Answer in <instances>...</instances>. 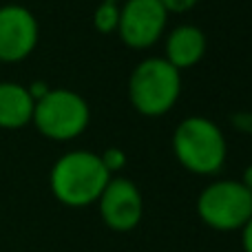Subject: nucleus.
Instances as JSON below:
<instances>
[{"label": "nucleus", "instance_id": "obj_1", "mask_svg": "<svg viewBox=\"0 0 252 252\" xmlns=\"http://www.w3.org/2000/svg\"><path fill=\"white\" fill-rule=\"evenodd\" d=\"M111 177L113 175H109L97 153L75 148L62 153L53 161L49 170V188L56 201L66 208H89L95 206Z\"/></svg>", "mask_w": 252, "mask_h": 252}, {"label": "nucleus", "instance_id": "obj_2", "mask_svg": "<svg viewBox=\"0 0 252 252\" xmlns=\"http://www.w3.org/2000/svg\"><path fill=\"white\" fill-rule=\"evenodd\" d=\"M173 155L184 170L197 177H217L228 159L221 126L204 115H188L173 130Z\"/></svg>", "mask_w": 252, "mask_h": 252}, {"label": "nucleus", "instance_id": "obj_3", "mask_svg": "<svg viewBox=\"0 0 252 252\" xmlns=\"http://www.w3.org/2000/svg\"><path fill=\"white\" fill-rule=\"evenodd\" d=\"M128 102L144 118H161L170 113L182 95V71L164 56L144 58L128 75Z\"/></svg>", "mask_w": 252, "mask_h": 252}, {"label": "nucleus", "instance_id": "obj_4", "mask_svg": "<svg viewBox=\"0 0 252 252\" xmlns=\"http://www.w3.org/2000/svg\"><path fill=\"white\" fill-rule=\"evenodd\" d=\"M31 124L51 142H73L91 124V106L73 89H49L33 106Z\"/></svg>", "mask_w": 252, "mask_h": 252}, {"label": "nucleus", "instance_id": "obj_5", "mask_svg": "<svg viewBox=\"0 0 252 252\" xmlns=\"http://www.w3.org/2000/svg\"><path fill=\"white\" fill-rule=\"evenodd\" d=\"M195 210L210 230L239 232L252 217V192L239 179L217 177L199 190Z\"/></svg>", "mask_w": 252, "mask_h": 252}, {"label": "nucleus", "instance_id": "obj_6", "mask_svg": "<svg viewBox=\"0 0 252 252\" xmlns=\"http://www.w3.org/2000/svg\"><path fill=\"white\" fill-rule=\"evenodd\" d=\"M168 11L159 0H124L120 4L118 31L124 47L146 51L166 35Z\"/></svg>", "mask_w": 252, "mask_h": 252}, {"label": "nucleus", "instance_id": "obj_7", "mask_svg": "<svg viewBox=\"0 0 252 252\" xmlns=\"http://www.w3.org/2000/svg\"><path fill=\"white\" fill-rule=\"evenodd\" d=\"M104 226L113 232H130L144 217V197L137 184L122 175H113L95 201Z\"/></svg>", "mask_w": 252, "mask_h": 252}, {"label": "nucleus", "instance_id": "obj_8", "mask_svg": "<svg viewBox=\"0 0 252 252\" xmlns=\"http://www.w3.org/2000/svg\"><path fill=\"white\" fill-rule=\"evenodd\" d=\"M40 40L38 18L25 4L0 7V64H18L35 51Z\"/></svg>", "mask_w": 252, "mask_h": 252}, {"label": "nucleus", "instance_id": "obj_9", "mask_svg": "<svg viewBox=\"0 0 252 252\" xmlns=\"http://www.w3.org/2000/svg\"><path fill=\"white\" fill-rule=\"evenodd\" d=\"M206 49H208V40L204 29L188 22L173 27L164 40V58L182 73L204 60Z\"/></svg>", "mask_w": 252, "mask_h": 252}, {"label": "nucleus", "instance_id": "obj_10", "mask_svg": "<svg viewBox=\"0 0 252 252\" xmlns=\"http://www.w3.org/2000/svg\"><path fill=\"white\" fill-rule=\"evenodd\" d=\"M35 100L31 97L27 84L2 80L0 82V128L20 130L31 124Z\"/></svg>", "mask_w": 252, "mask_h": 252}, {"label": "nucleus", "instance_id": "obj_11", "mask_svg": "<svg viewBox=\"0 0 252 252\" xmlns=\"http://www.w3.org/2000/svg\"><path fill=\"white\" fill-rule=\"evenodd\" d=\"M118 22H120V2L102 0L95 7V11H93V27L102 35H111L118 31Z\"/></svg>", "mask_w": 252, "mask_h": 252}, {"label": "nucleus", "instance_id": "obj_12", "mask_svg": "<svg viewBox=\"0 0 252 252\" xmlns=\"http://www.w3.org/2000/svg\"><path fill=\"white\" fill-rule=\"evenodd\" d=\"M100 159H102V164H104V168L109 170V175H120L126 168L128 157H126V153L122 148L111 146V148H106L104 153H100Z\"/></svg>", "mask_w": 252, "mask_h": 252}, {"label": "nucleus", "instance_id": "obj_13", "mask_svg": "<svg viewBox=\"0 0 252 252\" xmlns=\"http://www.w3.org/2000/svg\"><path fill=\"white\" fill-rule=\"evenodd\" d=\"M230 124L235 130H239L241 135L252 137V111H239V113L230 115Z\"/></svg>", "mask_w": 252, "mask_h": 252}, {"label": "nucleus", "instance_id": "obj_14", "mask_svg": "<svg viewBox=\"0 0 252 252\" xmlns=\"http://www.w3.org/2000/svg\"><path fill=\"white\" fill-rule=\"evenodd\" d=\"M161 4H164V9L170 13H175V16H182V13H188L192 11V9L199 4V0H159Z\"/></svg>", "mask_w": 252, "mask_h": 252}, {"label": "nucleus", "instance_id": "obj_15", "mask_svg": "<svg viewBox=\"0 0 252 252\" xmlns=\"http://www.w3.org/2000/svg\"><path fill=\"white\" fill-rule=\"evenodd\" d=\"M27 89H29V93H31V97H33L35 102L40 100V97H44L49 93V84L47 82H42V80H35V82H31V84H27Z\"/></svg>", "mask_w": 252, "mask_h": 252}, {"label": "nucleus", "instance_id": "obj_16", "mask_svg": "<svg viewBox=\"0 0 252 252\" xmlns=\"http://www.w3.org/2000/svg\"><path fill=\"white\" fill-rule=\"evenodd\" d=\"M239 232H241V248H244V252H252V217L246 221V226Z\"/></svg>", "mask_w": 252, "mask_h": 252}, {"label": "nucleus", "instance_id": "obj_17", "mask_svg": "<svg viewBox=\"0 0 252 252\" xmlns=\"http://www.w3.org/2000/svg\"><path fill=\"white\" fill-rule=\"evenodd\" d=\"M241 184H244L246 188L252 192V164H248L246 166V170H244V175H241V179H239Z\"/></svg>", "mask_w": 252, "mask_h": 252}, {"label": "nucleus", "instance_id": "obj_18", "mask_svg": "<svg viewBox=\"0 0 252 252\" xmlns=\"http://www.w3.org/2000/svg\"><path fill=\"white\" fill-rule=\"evenodd\" d=\"M113 2H120V0H113Z\"/></svg>", "mask_w": 252, "mask_h": 252}]
</instances>
